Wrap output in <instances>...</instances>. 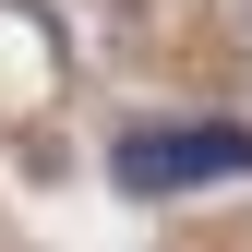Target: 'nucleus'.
Masks as SVG:
<instances>
[{
    "label": "nucleus",
    "instance_id": "1",
    "mask_svg": "<svg viewBox=\"0 0 252 252\" xmlns=\"http://www.w3.org/2000/svg\"><path fill=\"white\" fill-rule=\"evenodd\" d=\"M120 192H204V180H252V120H144L120 132Z\"/></svg>",
    "mask_w": 252,
    "mask_h": 252
}]
</instances>
